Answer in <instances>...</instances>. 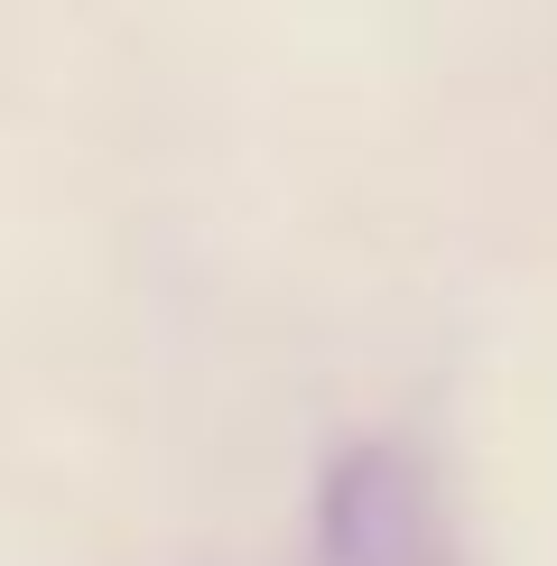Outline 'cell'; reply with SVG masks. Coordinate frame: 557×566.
Instances as JSON below:
<instances>
[{
    "label": "cell",
    "instance_id": "6da1fadb",
    "mask_svg": "<svg viewBox=\"0 0 557 566\" xmlns=\"http://www.w3.org/2000/svg\"><path fill=\"white\" fill-rule=\"evenodd\" d=\"M325 566H446L428 474L400 446H354L325 474Z\"/></svg>",
    "mask_w": 557,
    "mask_h": 566
}]
</instances>
